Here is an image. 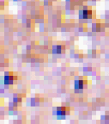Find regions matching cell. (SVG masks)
Returning <instances> with one entry per match:
<instances>
[{
    "label": "cell",
    "mask_w": 109,
    "mask_h": 124,
    "mask_svg": "<svg viewBox=\"0 0 109 124\" xmlns=\"http://www.w3.org/2000/svg\"><path fill=\"white\" fill-rule=\"evenodd\" d=\"M13 83V77L12 76H5L4 77V84L6 85H10Z\"/></svg>",
    "instance_id": "obj_4"
},
{
    "label": "cell",
    "mask_w": 109,
    "mask_h": 124,
    "mask_svg": "<svg viewBox=\"0 0 109 124\" xmlns=\"http://www.w3.org/2000/svg\"><path fill=\"white\" fill-rule=\"evenodd\" d=\"M76 90H82L83 88V80H77L75 83Z\"/></svg>",
    "instance_id": "obj_3"
},
{
    "label": "cell",
    "mask_w": 109,
    "mask_h": 124,
    "mask_svg": "<svg viewBox=\"0 0 109 124\" xmlns=\"http://www.w3.org/2000/svg\"><path fill=\"white\" fill-rule=\"evenodd\" d=\"M92 17V11L90 8H85L83 11H80V18H83V19H88Z\"/></svg>",
    "instance_id": "obj_1"
},
{
    "label": "cell",
    "mask_w": 109,
    "mask_h": 124,
    "mask_svg": "<svg viewBox=\"0 0 109 124\" xmlns=\"http://www.w3.org/2000/svg\"><path fill=\"white\" fill-rule=\"evenodd\" d=\"M52 52H53L54 54H60V53H61V47H60V46H56V47H54V49Z\"/></svg>",
    "instance_id": "obj_5"
},
{
    "label": "cell",
    "mask_w": 109,
    "mask_h": 124,
    "mask_svg": "<svg viewBox=\"0 0 109 124\" xmlns=\"http://www.w3.org/2000/svg\"><path fill=\"white\" fill-rule=\"evenodd\" d=\"M66 114H67L66 108L60 107V108H58V109H57V116H58V117L64 118V116H66Z\"/></svg>",
    "instance_id": "obj_2"
}]
</instances>
